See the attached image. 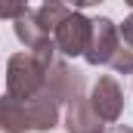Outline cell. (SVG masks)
<instances>
[{
    "mask_svg": "<svg viewBox=\"0 0 133 133\" xmlns=\"http://www.w3.org/2000/svg\"><path fill=\"white\" fill-rule=\"evenodd\" d=\"M62 118V105L43 87L31 99H16L9 93L0 96V133H50Z\"/></svg>",
    "mask_w": 133,
    "mask_h": 133,
    "instance_id": "cell-1",
    "label": "cell"
},
{
    "mask_svg": "<svg viewBox=\"0 0 133 133\" xmlns=\"http://www.w3.org/2000/svg\"><path fill=\"white\" fill-rule=\"evenodd\" d=\"M56 62V43L53 37L34 50L25 53H12L6 62V93L16 99H31L37 93H43L46 87V74L50 65Z\"/></svg>",
    "mask_w": 133,
    "mask_h": 133,
    "instance_id": "cell-2",
    "label": "cell"
},
{
    "mask_svg": "<svg viewBox=\"0 0 133 133\" xmlns=\"http://www.w3.org/2000/svg\"><path fill=\"white\" fill-rule=\"evenodd\" d=\"M53 43H56V53L65 59L84 56L90 43V19L81 9H68V16L53 28Z\"/></svg>",
    "mask_w": 133,
    "mask_h": 133,
    "instance_id": "cell-3",
    "label": "cell"
},
{
    "mask_svg": "<svg viewBox=\"0 0 133 133\" xmlns=\"http://www.w3.org/2000/svg\"><path fill=\"white\" fill-rule=\"evenodd\" d=\"M118 43H121V34H118V25L111 22V19H90V43H87V50H84V59L90 62V65H108L111 62V56H115V50H118Z\"/></svg>",
    "mask_w": 133,
    "mask_h": 133,
    "instance_id": "cell-4",
    "label": "cell"
},
{
    "mask_svg": "<svg viewBox=\"0 0 133 133\" xmlns=\"http://www.w3.org/2000/svg\"><path fill=\"white\" fill-rule=\"evenodd\" d=\"M90 105L102 118V124H115L124 115V90L111 74H99V81L90 90Z\"/></svg>",
    "mask_w": 133,
    "mask_h": 133,
    "instance_id": "cell-5",
    "label": "cell"
},
{
    "mask_svg": "<svg viewBox=\"0 0 133 133\" xmlns=\"http://www.w3.org/2000/svg\"><path fill=\"white\" fill-rule=\"evenodd\" d=\"M62 124H65L68 133H102L105 130L102 118L93 111V105H90L87 90L74 93V96L62 105Z\"/></svg>",
    "mask_w": 133,
    "mask_h": 133,
    "instance_id": "cell-6",
    "label": "cell"
},
{
    "mask_svg": "<svg viewBox=\"0 0 133 133\" xmlns=\"http://www.w3.org/2000/svg\"><path fill=\"white\" fill-rule=\"evenodd\" d=\"M12 34L19 37V43H25V50H34V46H40V43H46L53 37L40 25V19H37L34 9H25L19 19H12Z\"/></svg>",
    "mask_w": 133,
    "mask_h": 133,
    "instance_id": "cell-7",
    "label": "cell"
},
{
    "mask_svg": "<svg viewBox=\"0 0 133 133\" xmlns=\"http://www.w3.org/2000/svg\"><path fill=\"white\" fill-rule=\"evenodd\" d=\"M34 12H37L40 25H43L46 31L53 34V28H56V25H59V22H62V19L68 16V6H65V3H40Z\"/></svg>",
    "mask_w": 133,
    "mask_h": 133,
    "instance_id": "cell-8",
    "label": "cell"
},
{
    "mask_svg": "<svg viewBox=\"0 0 133 133\" xmlns=\"http://www.w3.org/2000/svg\"><path fill=\"white\" fill-rule=\"evenodd\" d=\"M108 65L115 68L118 74H133V50L127 43H118V50H115V56H111Z\"/></svg>",
    "mask_w": 133,
    "mask_h": 133,
    "instance_id": "cell-9",
    "label": "cell"
},
{
    "mask_svg": "<svg viewBox=\"0 0 133 133\" xmlns=\"http://www.w3.org/2000/svg\"><path fill=\"white\" fill-rule=\"evenodd\" d=\"M28 9V0H0V19H19Z\"/></svg>",
    "mask_w": 133,
    "mask_h": 133,
    "instance_id": "cell-10",
    "label": "cell"
},
{
    "mask_svg": "<svg viewBox=\"0 0 133 133\" xmlns=\"http://www.w3.org/2000/svg\"><path fill=\"white\" fill-rule=\"evenodd\" d=\"M118 34H121V43H127V46L133 50V12L118 25Z\"/></svg>",
    "mask_w": 133,
    "mask_h": 133,
    "instance_id": "cell-11",
    "label": "cell"
},
{
    "mask_svg": "<svg viewBox=\"0 0 133 133\" xmlns=\"http://www.w3.org/2000/svg\"><path fill=\"white\" fill-rule=\"evenodd\" d=\"M68 3H71L74 9H87V6H99L102 0H68Z\"/></svg>",
    "mask_w": 133,
    "mask_h": 133,
    "instance_id": "cell-12",
    "label": "cell"
},
{
    "mask_svg": "<svg viewBox=\"0 0 133 133\" xmlns=\"http://www.w3.org/2000/svg\"><path fill=\"white\" fill-rule=\"evenodd\" d=\"M102 133H133V127H127V124H111V127H105Z\"/></svg>",
    "mask_w": 133,
    "mask_h": 133,
    "instance_id": "cell-13",
    "label": "cell"
},
{
    "mask_svg": "<svg viewBox=\"0 0 133 133\" xmlns=\"http://www.w3.org/2000/svg\"><path fill=\"white\" fill-rule=\"evenodd\" d=\"M40 3H68V0H40Z\"/></svg>",
    "mask_w": 133,
    "mask_h": 133,
    "instance_id": "cell-14",
    "label": "cell"
},
{
    "mask_svg": "<svg viewBox=\"0 0 133 133\" xmlns=\"http://www.w3.org/2000/svg\"><path fill=\"white\" fill-rule=\"evenodd\" d=\"M124 3H127V6H130V9H133V0H124Z\"/></svg>",
    "mask_w": 133,
    "mask_h": 133,
    "instance_id": "cell-15",
    "label": "cell"
}]
</instances>
